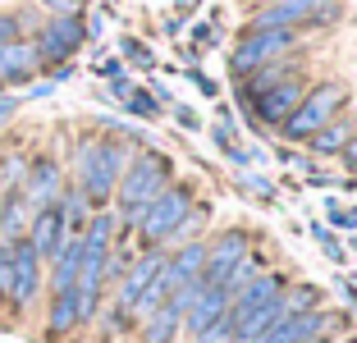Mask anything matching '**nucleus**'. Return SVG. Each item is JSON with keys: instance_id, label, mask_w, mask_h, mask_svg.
Returning a JSON list of instances; mask_svg holds the SVG:
<instances>
[{"instance_id": "f257e3e1", "label": "nucleus", "mask_w": 357, "mask_h": 343, "mask_svg": "<svg viewBox=\"0 0 357 343\" xmlns=\"http://www.w3.org/2000/svg\"><path fill=\"white\" fill-rule=\"evenodd\" d=\"M124 165H128V146L119 137H83L74 146V183L87 192L92 211H105L115 201Z\"/></svg>"}, {"instance_id": "f03ea898", "label": "nucleus", "mask_w": 357, "mask_h": 343, "mask_svg": "<svg viewBox=\"0 0 357 343\" xmlns=\"http://www.w3.org/2000/svg\"><path fill=\"white\" fill-rule=\"evenodd\" d=\"M169 174H174V165H169L165 151H137V156H128L124 174H119V188H115L119 224L137 229V215L169 188Z\"/></svg>"}, {"instance_id": "7ed1b4c3", "label": "nucleus", "mask_w": 357, "mask_h": 343, "mask_svg": "<svg viewBox=\"0 0 357 343\" xmlns=\"http://www.w3.org/2000/svg\"><path fill=\"white\" fill-rule=\"evenodd\" d=\"M87 42V19L83 14H51V19L37 23L32 32V46H37V60L46 69H60V64H74V55Z\"/></svg>"}, {"instance_id": "20e7f679", "label": "nucleus", "mask_w": 357, "mask_h": 343, "mask_svg": "<svg viewBox=\"0 0 357 343\" xmlns=\"http://www.w3.org/2000/svg\"><path fill=\"white\" fill-rule=\"evenodd\" d=\"M46 289V261L37 257L28 238H10V280H5V307L10 312H28L37 293Z\"/></svg>"}, {"instance_id": "39448f33", "label": "nucleus", "mask_w": 357, "mask_h": 343, "mask_svg": "<svg viewBox=\"0 0 357 343\" xmlns=\"http://www.w3.org/2000/svg\"><path fill=\"white\" fill-rule=\"evenodd\" d=\"M344 101H348V87L344 83H321L312 96H303V101H298V110L280 124L284 137H289V142H307L316 128H326L330 119H335V110Z\"/></svg>"}, {"instance_id": "423d86ee", "label": "nucleus", "mask_w": 357, "mask_h": 343, "mask_svg": "<svg viewBox=\"0 0 357 343\" xmlns=\"http://www.w3.org/2000/svg\"><path fill=\"white\" fill-rule=\"evenodd\" d=\"M188 211H192V188L188 183H169L165 192L137 215V234H142V243H147V247L169 243V234L178 229V220L188 215Z\"/></svg>"}, {"instance_id": "0eeeda50", "label": "nucleus", "mask_w": 357, "mask_h": 343, "mask_svg": "<svg viewBox=\"0 0 357 343\" xmlns=\"http://www.w3.org/2000/svg\"><path fill=\"white\" fill-rule=\"evenodd\" d=\"M289 46H294V28H248L243 42L234 46L229 69L234 73H257V69H266V60L284 55Z\"/></svg>"}, {"instance_id": "6e6552de", "label": "nucleus", "mask_w": 357, "mask_h": 343, "mask_svg": "<svg viewBox=\"0 0 357 343\" xmlns=\"http://www.w3.org/2000/svg\"><path fill=\"white\" fill-rule=\"evenodd\" d=\"M64 192V169L55 156H32L28 160V178H23V201H28V211H46L55 206Z\"/></svg>"}, {"instance_id": "1a4fd4ad", "label": "nucleus", "mask_w": 357, "mask_h": 343, "mask_svg": "<svg viewBox=\"0 0 357 343\" xmlns=\"http://www.w3.org/2000/svg\"><path fill=\"white\" fill-rule=\"evenodd\" d=\"M160 266H165V252H160V247H147L137 261H128L124 280L115 284V307H119L124 316L137 307V298H142V293H147V284L160 275Z\"/></svg>"}, {"instance_id": "9d476101", "label": "nucleus", "mask_w": 357, "mask_h": 343, "mask_svg": "<svg viewBox=\"0 0 357 343\" xmlns=\"http://www.w3.org/2000/svg\"><path fill=\"white\" fill-rule=\"evenodd\" d=\"M243 257H248V234H243V229H225L220 238L206 247V270H202V284L220 289L225 275H229Z\"/></svg>"}, {"instance_id": "9b49d317", "label": "nucleus", "mask_w": 357, "mask_h": 343, "mask_svg": "<svg viewBox=\"0 0 357 343\" xmlns=\"http://www.w3.org/2000/svg\"><path fill=\"white\" fill-rule=\"evenodd\" d=\"M37 73H42V60H37L32 37H19V42L0 46V83H5V92H10V87L37 83Z\"/></svg>"}, {"instance_id": "f8f14e48", "label": "nucleus", "mask_w": 357, "mask_h": 343, "mask_svg": "<svg viewBox=\"0 0 357 343\" xmlns=\"http://www.w3.org/2000/svg\"><path fill=\"white\" fill-rule=\"evenodd\" d=\"M298 101H303V78H280V83L266 87L252 105H257V119H261V124H284V119L298 110Z\"/></svg>"}, {"instance_id": "ddd939ff", "label": "nucleus", "mask_w": 357, "mask_h": 343, "mask_svg": "<svg viewBox=\"0 0 357 343\" xmlns=\"http://www.w3.org/2000/svg\"><path fill=\"white\" fill-rule=\"evenodd\" d=\"M23 238L37 247V257L42 261H51L55 252H60V243L69 238V229H64V215H60V206H46V211H32V220H28V234Z\"/></svg>"}, {"instance_id": "4468645a", "label": "nucleus", "mask_w": 357, "mask_h": 343, "mask_svg": "<svg viewBox=\"0 0 357 343\" xmlns=\"http://www.w3.org/2000/svg\"><path fill=\"white\" fill-rule=\"evenodd\" d=\"M78 261H83V238L69 234V238L60 243V252L46 261V284H51V293H69L78 284Z\"/></svg>"}, {"instance_id": "2eb2a0df", "label": "nucleus", "mask_w": 357, "mask_h": 343, "mask_svg": "<svg viewBox=\"0 0 357 343\" xmlns=\"http://www.w3.org/2000/svg\"><path fill=\"white\" fill-rule=\"evenodd\" d=\"M280 293H284V280H280V275H257L248 289H238V293L229 298L234 321H243V316H252V312H261V307H271Z\"/></svg>"}, {"instance_id": "dca6fc26", "label": "nucleus", "mask_w": 357, "mask_h": 343, "mask_svg": "<svg viewBox=\"0 0 357 343\" xmlns=\"http://www.w3.org/2000/svg\"><path fill=\"white\" fill-rule=\"evenodd\" d=\"M225 312H229V293H225V289H211V284H206V289L197 293V302H192L188 312H183V325H188L192 339H202V334H206L211 325L220 321Z\"/></svg>"}, {"instance_id": "f3484780", "label": "nucleus", "mask_w": 357, "mask_h": 343, "mask_svg": "<svg viewBox=\"0 0 357 343\" xmlns=\"http://www.w3.org/2000/svg\"><path fill=\"white\" fill-rule=\"evenodd\" d=\"M78 298H74V289L69 293H51V307H46V334L51 339H64V334H74L78 330Z\"/></svg>"}, {"instance_id": "a211bd4d", "label": "nucleus", "mask_w": 357, "mask_h": 343, "mask_svg": "<svg viewBox=\"0 0 357 343\" xmlns=\"http://www.w3.org/2000/svg\"><path fill=\"white\" fill-rule=\"evenodd\" d=\"M28 201H23V192H0V243H10V238H23L28 234Z\"/></svg>"}, {"instance_id": "6ab92c4d", "label": "nucleus", "mask_w": 357, "mask_h": 343, "mask_svg": "<svg viewBox=\"0 0 357 343\" xmlns=\"http://www.w3.org/2000/svg\"><path fill=\"white\" fill-rule=\"evenodd\" d=\"M60 215H64V229L69 234H83V224L92 220V201H87V192L78 183H64V192H60Z\"/></svg>"}, {"instance_id": "aec40b11", "label": "nucleus", "mask_w": 357, "mask_h": 343, "mask_svg": "<svg viewBox=\"0 0 357 343\" xmlns=\"http://www.w3.org/2000/svg\"><path fill=\"white\" fill-rule=\"evenodd\" d=\"M178 325H183V316L174 312V307H160V312H151L147 321H142V343H174V334H178Z\"/></svg>"}, {"instance_id": "412c9836", "label": "nucleus", "mask_w": 357, "mask_h": 343, "mask_svg": "<svg viewBox=\"0 0 357 343\" xmlns=\"http://www.w3.org/2000/svg\"><path fill=\"white\" fill-rule=\"evenodd\" d=\"M348 137H353V128H348L344 119H330V124H326V128H316L307 142H312L316 156H335V151H344V146H348Z\"/></svg>"}, {"instance_id": "4be33fe9", "label": "nucleus", "mask_w": 357, "mask_h": 343, "mask_svg": "<svg viewBox=\"0 0 357 343\" xmlns=\"http://www.w3.org/2000/svg\"><path fill=\"white\" fill-rule=\"evenodd\" d=\"M23 178H28V156L23 151H5L0 156V188L5 192H23Z\"/></svg>"}, {"instance_id": "5701e85b", "label": "nucleus", "mask_w": 357, "mask_h": 343, "mask_svg": "<svg viewBox=\"0 0 357 343\" xmlns=\"http://www.w3.org/2000/svg\"><path fill=\"white\" fill-rule=\"evenodd\" d=\"M28 28H32V14L28 10H0V46L28 37Z\"/></svg>"}, {"instance_id": "b1692460", "label": "nucleus", "mask_w": 357, "mask_h": 343, "mask_svg": "<svg viewBox=\"0 0 357 343\" xmlns=\"http://www.w3.org/2000/svg\"><path fill=\"white\" fill-rule=\"evenodd\" d=\"M124 110L137 114V119H156V114H160V101L151 92H142V87H133V92L124 96Z\"/></svg>"}, {"instance_id": "393cba45", "label": "nucleus", "mask_w": 357, "mask_h": 343, "mask_svg": "<svg viewBox=\"0 0 357 343\" xmlns=\"http://www.w3.org/2000/svg\"><path fill=\"white\" fill-rule=\"evenodd\" d=\"M316 298H321V293L303 284V289H294L289 298H284V312H289V316H303V312H312V307H316Z\"/></svg>"}, {"instance_id": "a878e982", "label": "nucleus", "mask_w": 357, "mask_h": 343, "mask_svg": "<svg viewBox=\"0 0 357 343\" xmlns=\"http://www.w3.org/2000/svg\"><path fill=\"white\" fill-rule=\"evenodd\" d=\"M119 51H124V60L137 64V69H151V64H156V60H151V51L137 42V37H124V42H119Z\"/></svg>"}, {"instance_id": "bb28decb", "label": "nucleus", "mask_w": 357, "mask_h": 343, "mask_svg": "<svg viewBox=\"0 0 357 343\" xmlns=\"http://www.w3.org/2000/svg\"><path fill=\"white\" fill-rule=\"evenodd\" d=\"M312 234H316V243H321V247H326V252H330V257H335V261H344V247H339V243H335V238H330V229H321V224H312Z\"/></svg>"}, {"instance_id": "cd10ccee", "label": "nucleus", "mask_w": 357, "mask_h": 343, "mask_svg": "<svg viewBox=\"0 0 357 343\" xmlns=\"http://www.w3.org/2000/svg\"><path fill=\"white\" fill-rule=\"evenodd\" d=\"M19 105H23V96H10V92L0 96V128H5V124L14 119V114H19Z\"/></svg>"}, {"instance_id": "c85d7f7f", "label": "nucleus", "mask_w": 357, "mask_h": 343, "mask_svg": "<svg viewBox=\"0 0 357 343\" xmlns=\"http://www.w3.org/2000/svg\"><path fill=\"white\" fill-rule=\"evenodd\" d=\"M42 5L55 14H83V0H42Z\"/></svg>"}, {"instance_id": "c756f323", "label": "nucleus", "mask_w": 357, "mask_h": 343, "mask_svg": "<svg viewBox=\"0 0 357 343\" xmlns=\"http://www.w3.org/2000/svg\"><path fill=\"white\" fill-rule=\"evenodd\" d=\"M96 73H101V78H124V64H119V60H101Z\"/></svg>"}, {"instance_id": "7c9ffc66", "label": "nucleus", "mask_w": 357, "mask_h": 343, "mask_svg": "<svg viewBox=\"0 0 357 343\" xmlns=\"http://www.w3.org/2000/svg\"><path fill=\"white\" fill-rule=\"evenodd\" d=\"M188 78H192V83H197V92H202V96H215V83H211L206 73H197V69H192Z\"/></svg>"}, {"instance_id": "2f4dec72", "label": "nucleus", "mask_w": 357, "mask_h": 343, "mask_svg": "<svg viewBox=\"0 0 357 343\" xmlns=\"http://www.w3.org/2000/svg\"><path fill=\"white\" fill-rule=\"evenodd\" d=\"M174 114H178V124H183V128H197V124H202V119H197V114H192V110H188V105H178V110H174Z\"/></svg>"}, {"instance_id": "473e14b6", "label": "nucleus", "mask_w": 357, "mask_h": 343, "mask_svg": "<svg viewBox=\"0 0 357 343\" xmlns=\"http://www.w3.org/2000/svg\"><path fill=\"white\" fill-rule=\"evenodd\" d=\"M344 160H348V165H357V133L348 137V146H344Z\"/></svg>"}, {"instance_id": "72a5a7b5", "label": "nucleus", "mask_w": 357, "mask_h": 343, "mask_svg": "<svg viewBox=\"0 0 357 343\" xmlns=\"http://www.w3.org/2000/svg\"><path fill=\"white\" fill-rule=\"evenodd\" d=\"M303 343H321V339H303Z\"/></svg>"}, {"instance_id": "f704fd0d", "label": "nucleus", "mask_w": 357, "mask_h": 343, "mask_svg": "<svg viewBox=\"0 0 357 343\" xmlns=\"http://www.w3.org/2000/svg\"><path fill=\"white\" fill-rule=\"evenodd\" d=\"M0 312H5V298H0Z\"/></svg>"}, {"instance_id": "c9c22d12", "label": "nucleus", "mask_w": 357, "mask_h": 343, "mask_svg": "<svg viewBox=\"0 0 357 343\" xmlns=\"http://www.w3.org/2000/svg\"><path fill=\"white\" fill-rule=\"evenodd\" d=\"M0 96H5V83H0Z\"/></svg>"}, {"instance_id": "e433bc0d", "label": "nucleus", "mask_w": 357, "mask_h": 343, "mask_svg": "<svg viewBox=\"0 0 357 343\" xmlns=\"http://www.w3.org/2000/svg\"><path fill=\"white\" fill-rule=\"evenodd\" d=\"M110 5H115V0H110Z\"/></svg>"}]
</instances>
